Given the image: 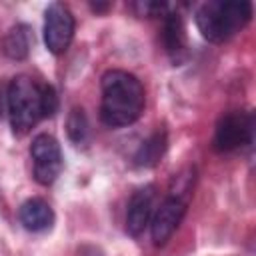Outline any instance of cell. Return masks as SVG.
I'll return each instance as SVG.
<instances>
[{
    "mask_svg": "<svg viewBox=\"0 0 256 256\" xmlns=\"http://www.w3.org/2000/svg\"><path fill=\"white\" fill-rule=\"evenodd\" d=\"M100 120L110 128L134 124L144 112V86L126 70H108L100 82Z\"/></svg>",
    "mask_w": 256,
    "mask_h": 256,
    "instance_id": "1",
    "label": "cell"
},
{
    "mask_svg": "<svg viewBox=\"0 0 256 256\" xmlns=\"http://www.w3.org/2000/svg\"><path fill=\"white\" fill-rule=\"evenodd\" d=\"M252 18L250 2H204L196 10V26L208 42H224L240 32Z\"/></svg>",
    "mask_w": 256,
    "mask_h": 256,
    "instance_id": "2",
    "label": "cell"
},
{
    "mask_svg": "<svg viewBox=\"0 0 256 256\" xmlns=\"http://www.w3.org/2000/svg\"><path fill=\"white\" fill-rule=\"evenodd\" d=\"M6 112L16 136L30 132L42 120L40 84L24 74L12 78L6 90Z\"/></svg>",
    "mask_w": 256,
    "mask_h": 256,
    "instance_id": "3",
    "label": "cell"
},
{
    "mask_svg": "<svg viewBox=\"0 0 256 256\" xmlns=\"http://www.w3.org/2000/svg\"><path fill=\"white\" fill-rule=\"evenodd\" d=\"M254 114L252 112H228L220 116L214 132V148L218 152H232L254 142Z\"/></svg>",
    "mask_w": 256,
    "mask_h": 256,
    "instance_id": "4",
    "label": "cell"
},
{
    "mask_svg": "<svg viewBox=\"0 0 256 256\" xmlns=\"http://www.w3.org/2000/svg\"><path fill=\"white\" fill-rule=\"evenodd\" d=\"M30 156L34 162V180L42 186H50L64 166L58 140L52 134H38L30 144Z\"/></svg>",
    "mask_w": 256,
    "mask_h": 256,
    "instance_id": "5",
    "label": "cell"
},
{
    "mask_svg": "<svg viewBox=\"0 0 256 256\" xmlns=\"http://www.w3.org/2000/svg\"><path fill=\"white\" fill-rule=\"evenodd\" d=\"M74 16L62 2H52L44 12V44L52 54H64L74 38Z\"/></svg>",
    "mask_w": 256,
    "mask_h": 256,
    "instance_id": "6",
    "label": "cell"
},
{
    "mask_svg": "<svg viewBox=\"0 0 256 256\" xmlns=\"http://www.w3.org/2000/svg\"><path fill=\"white\" fill-rule=\"evenodd\" d=\"M186 214V200L182 196H168L156 214L150 218V236L156 246H162L170 240L174 230L180 226L182 218Z\"/></svg>",
    "mask_w": 256,
    "mask_h": 256,
    "instance_id": "7",
    "label": "cell"
},
{
    "mask_svg": "<svg viewBox=\"0 0 256 256\" xmlns=\"http://www.w3.org/2000/svg\"><path fill=\"white\" fill-rule=\"evenodd\" d=\"M154 184H148L144 188H138L128 202V210H126V232L134 238H138L144 228L150 224L152 218V206H154Z\"/></svg>",
    "mask_w": 256,
    "mask_h": 256,
    "instance_id": "8",
    "label": "cell"
},
{
    "mask_svg": "<svg viewBox=\"0 0 256 256\" xmlns=\"http://www.w3.org/2000/svg\"><path fill=\"white\" fill-rule=\"evenodd\" d=\"M162 42L166 48V54L172 58V62L180 64L188 54V40H186V28L182 22V16L178 12H168L164 16V30H162Z\"/></svg>",
    "mask_w": 256,
    "mask_h": 256,
    "instance_id": "9",
    "label": "cell"
},
{
    "mask_svg": "<svg viewBox=\"0 0 256 256\" xmlns=\"http://www.w3.org/2000/svg\"><path fill=\"white\" fill-rule=\"evenodd\" d=\"M20 224L30 232H44L50 230L54 224V210L42 198H28L18 208Z\"/></svg>",
    "mask_w": 256,
    "mask_h": 256,
    "instance_id": "10",
    "label": "cell"
},
{
    "mask_svg": "<svg viewBox=\"0 0 256 256\" xmlns=\"http://www.w3.org/2000/svg\"><path fill=\"white\" fill-rule=\"evenodd\" d=\"M2 48H4V54L10 60H26L28 54H30V48H32V30H30V26L28 24H14L4 36Z\"/></svg>",
    "mask_w": 256,
    "mask_h": 256,
    "instance_id": "11",
    "label": "cell"
},
{
    "mask_svg": "<svg viewBox=\"0 0 256 256\" xmlns=\"http://www.w3.org/2000/svg\"><path fill=\"white\" fill-rule=\"evenodd\" d=\"M166 146H168V140H166V132L164 130H156L150 138H146L140 148L136 150L134 154V164L140 166V168H152L160 162V158L164 156L166 152Z\"/></svg>",
    "mask_w": 256,
    "mask_h": 256,
    "instance_id": "12",
    "label": "cell"
},
{
    "mask_svg": "<svg viewBox=\"0 0 256 256\" xmlns=\"http://www.w3.org/2000/svg\"><path fill=\"white\" fill-rule=\"evenodd\" d=\"M66 132H68V138L78 146L88 140L90 124H88V118H86L82 108H72L70 110L68 120H66Z\"/></svg>",
    "mask_w": 256,
    "mask_h": 256,
    "instance_id": "13",
    "label": "cell"
},
{
    "mask_svg": "<svg viewBox=\"0 0 256 256\" xmlns=\"http://www.w3.org/2000/svg\"><path fill=\"white\" fill-rule=\"evenodd\" d=\"M40 106H42V118H50L58 110V94L54 86L40 84Z\"/></svg>",
    "mask_w": 256,
    "mask_h": 256,
    "instance_id": "14",
    "label": "cell"
},
{
    "mask_svg": "<svg viewBox=\"0 0 256 256\" xmlns=\"http://www.w3.org/2000/svg\"><path fill=\"white\" fill-rule=\"evenodd\" d=\"M134 8L138 10L140 16H148V18H154V16H166L168 14V4L164 2H136Z\"/></svg>",
    "mask_w": 256,
    "mask_h": 256,
    "instance_id": "15",
    "label": "cell"
},
{
    "mask_svg": "<svg viewBox=\"0 0 256 256\" xmlns=\"http://www.w3.org/2000/svg\"><path fill=\"white\" fill-rule=\"evenodd\" d=\"M110 4H92V10H96V12H102V10H106Z\"/></svg>",
    "mask_w": 256,
    "mask_h": 256,
    "instance_id": "16",
    "label": "cell"
}]
</instances>
